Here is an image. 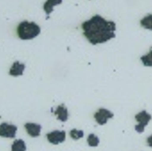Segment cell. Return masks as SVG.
Wrapping results in <instances>:
<instances>
[{
    "label": "cell",
    "instance_id": "obj_1",
    "mask_svg": "<svg viewBox=\"0 0 152 151\" xmlns=\"http://www.w3.org/2000/svg\"><path fill=\"white\" fill-rule=\"evenodd\" d=\"M84 35L93 45L105 43L115 38L116 24L112 21H106L99 15L82 24Z\"/></svg>",
    "mask_w": 152,
    "mask_h": 151
},
{
    "label": "cell",
    "instance_id": "obj_2",
    "mask_svg": "<svg viewBox=\"0 0 152 151\" xmlns=\"http://www.w3.org/2000/svg\"><path fill=\"white\" fill-rule=\"evenodd\" d=\"M40 27L34 22L24 21L17 27V33L21 40H28L35 38L40 33Z\"/></svg>",
    "mask_w": 152,
    "mask_h": 151
},
{
    "label": "cell",
    "instance_id": "obj_3",
    "mask_svg": "<svg viewBox=\"0 0 152 151\" xmlns=\"http://www.w3.org/2000/svg\"><path fill=\"white\" fill-rule=\"evenodd\" d=\"M136 120L139 123L135 126V130L138 133L144 132L145 127L148 125V122L151 119V115L146 112V110H143L135 116Z\"/></svg>",
    "mask_w": 152,
    "mask_h": 151
},
{
    "label": "cell",
    "instance_id": "obj_4",
    "mask_svg": "<svg viewBox=\"0 0 152 151\" xmlns=\"http://www.w3.org/2000/svg\"><path fill=\"white\" fill-rule=\"evenodd\" d=\"M17 131V127L12 124L3 123L0 125V136L6 138H13Z\"/></svg>",
    "mask_w": 152,
    "mask_h": 151
},
{
    "label": "cell",
    "instance_id": "obj_5",
    "mask_svg": "<svg viewBox=\"0 0 152 151\" xmlns=\"http://www.w3.org/2000/svg\"><path fill=\"white\" fill-rule=\"evenodd\" d=\"M113 113L106 109H100L94 114L96 121L101 126L106 123L107 120L113 118Z\"/></svg>",
    "mask_w": 152,
    "mask_h": 151
},
{
    "label": "cell",
    "instance_id": "obj_6",
    "mask_svg": "<svg viewBox=\"0 0 152 151\" xmlns=\"http://www.w3.org/2000/svg\"><path fill=\"white\" fill-rule=\"evenodd\" d=\"M47 137L49 142L53 144H58L66 140V132L65 131H55L47 135Z\"/></svg>",
    "mask_w": 152,
    "mask_h": 151
},
{
    "label": "cell",
    "instance_id": "obj_7",
    "mask_svg": "<svg viewBox=\"0 0 152 151\" xmlns=\"http://www.w3.org/2000/svg\"><path fill=\"white\" fill-rule=\"evenodd\" d=\"M26 131L30 136L35 137L40 136L41 126L34 123H26L25 125Z\"/></svg>",
    "mask_w": 152,
    "mask_h": 151
},
{
    "label": "cell",
    "instance_id": "obj_8",
    "mask_svg": "<svg viewBox=\"0 0 152 151\" xmlns=\"http://www.w3.org/2000/svg\"><path fill=\"white\" fill-rule=\"evenodd\" d=\"M54 114L57 115L58 120L62 122H66L68 119V110L64 104L57 107L56 110L54 112Z\"/></svg>",
    "mask_w": 152,
    "mask_h": 151
},
{
    "label": "cell",
    "instance_id": "obj_9",
    "mask_svg": "<svg viewBox=\"0 0 152 151\" xmlns=\"http://www.w3.org/2000/svg\"><path fill=\"white\" fill-rule=\"evenodd\" d=\"M25 66L23 63H21L19 62H15L12 67H11L10 70V74L13 77H18L22 75L25 70Z\"/></svg>",
    "mask_w": 152,
    "mask_h": 151
},
{
    "label": "cell",
    "instance_id": "obj_10",
    "mask_svg": "<svg viewBox=\"0 0 152 151\" xmlns=\"http://www.w3.org/2000/svg\"><path fill=\"white\" fill-rule=\"evenodd\" d=\"M62 3V0H47L43 5V9L47 15H50L53 12V7Z\"/></svg>",
    "mask_w": 152,
    "mask_h": 151
},
{
    "label": "cell",
    "instance_id": "obj_11",
    "mask_svg": "<svg viewBox=\"0 0 152 151\" xmlns=\"http://www.w3.org/2000/svg\"><path fill=\"white\" fill-rule=\"evenodd\" d=\"M26 149V144L21 139L16 140L12 146V151H25Z\"/></svg>",
    "mask_w": 152,
    "mask_h": 151
},
{
    "label": "cell",
    "instance_id": "obj_12",
    "mask_svg": "<svg viewBox=\"0 0 152 151\" xmlns=\"http://www.w3.org/2000/svg\"><path fill=\"white\" fill-rule=\"evenodd\" d=\"M141 26L146 29L152 30V14L146 16L140 21Z\"/></svg>",
    "mask_w": 152,
    "mask_h": 151
},
{
    "label": "cell",
    "instance_id": "obj_13",
    "mask_svg": "<svg viewBox=\"0 0 152 151\" xmlns=\"http://www.w3.org/2000/svg\"><path fill=\"white\" fill-rule=\"evenodd\" d=\"M141 60L146 67H152V48L147 55L141 57Z\"/></svg>",
    "mask_w": 152,
    "mask_h": 151
},
{
    "label": "cell",
    "instance_id": "obj_14",
    "mask_svg": "<svg viewBox=\"0 0 152 151\" xmlns=\"http://www.w3.org/2000/svg\"><path fill=\"white\" fill-rule=\"evenodd\" d=\"M88 142L91 147H97L99 143V139L94 134H91L88 136Z\"/></svg>",
    "mask_w": 152,
    "mask_h": 151
},
{
    "label": "cell",
    "instance_id": "obj_15",
    "mask_svg": "<svg viewBox=\"0 0 152 151\" xmlns=\"http://www.w3.org/2000/svg\"><path fill=\"white\" fill-rule=\"evenodd\" d=\"M70 136L74 140H78L84 136V132L83 131H77V129H73L70 132Z\"/></svg>",
    "mask_w": 152,
    "mask_h": 151
},
{
    "label": "cell",
    "instance_id": "obj_16",
    "mask_svg": "<svg viewBox=\"0 0 152 151\" xmlns=\"http://www.w3.org/2000/svg\"><path fill=\"white\" fill-rule=\"evenodd\" d=\"M147 144L150 147H152V135L147 139Z\"/></svg>",
    "mask_w": 152,
    "mask_h": 151
}]
</instances>
